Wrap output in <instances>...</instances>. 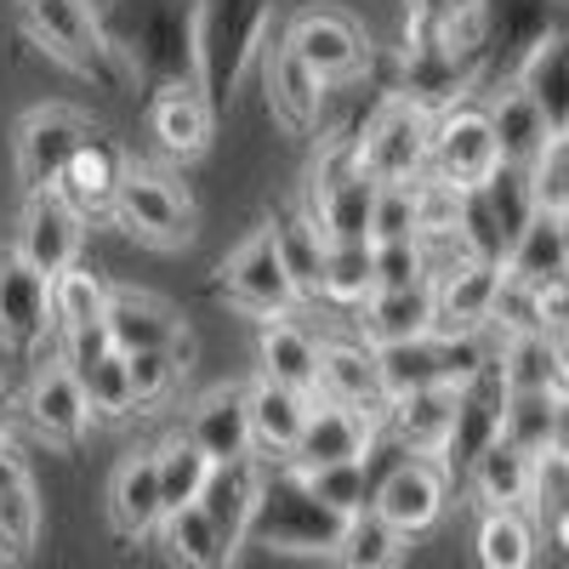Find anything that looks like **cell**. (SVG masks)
<instances>
[{"label":"cell","mask_w":569,"mask_h":569,"mask_svg":"<svg viewBox=\"0 0 569 569\" xmlns=\"http://www.w3.org/2000/svg\"><path fill=\"white\" fill-rule=\"evenodd\" d=\"M109 518L120 536H154L160 530V479H154V450L149 456H131L120 472H114V490H109Z\"/></svg>","instance_id":"30"},{"label":"cell","mask_w":569,"mask_h":569,"mask_svg":"<svg viewBox=\"0 0 569 569\" xmlns=\"http://www.w3.org/2000/svg\"><path fill=\"white\" fill-rule=\"evenodd\" d=\"M131 58L154 86H194L188 0H137L131 7Z\"/></svg>","instance_id":"3"},{"label":"cell","mask_w":569,"mask_h":569,"mask_svg":"<svg viewBox=\"0 0 569 569\" xmlns=\"http://www.w3.org/2000/svg\"><path fill=\"white\" fill-rule=\"evenodd\" d=\"M268 233H273V251H279V262H284V273L297 279V291L308 297H319V262H325V228L308 217V211H279L273 222H268Z\"/></svg>","instance_id":"36"},{"label":"cell","mask_w":569,"mask_h":569,"mask_svg":"<svg viewBox=\"0 0 569 569\" xmlns=\"http://www.w3.org/2000/svg\"><path fill=\"white\" fill-rule=\"evenodd\" d=\"M40 536V501H34V485H12L0 490V552L23 558Z\"/></svg>","instance_id":"53"},{"label":"cell","mask_w":569,"mask_h":569,"mask_svg":"<svg viewBox=\"0 0 569 569\" xmlns=\"http://www.w3.org/2000/svg\"><path fill=\"white\" fill-rule=\"evenodd\" d=\"M273 0H200L194 18V86L206 103H228V91L240 86L246 63L257 58L262 29H268Z\"/></svg>","instance_id":"1"},{"label":"cell","mask_w":569,"mask_h":569,"mask_svg":"<svg viewBox=\"0 0 569 569\" xmlns=\"http://www.w3.org/2000/svg\"><path fill=\"white\" fill-rule=\"evenodd\" d=\"M370 273H376V291H399V284L416 279H433L427 273V246L416 240H370Z\"/></svg>","instance_id":"50"},{"label":"cell","mask_w":569,"mask_h":569,"mask_svg":"<svg viewBox=\"0 0 569 569\" xmlns=\"http://www.w3.org/2000/svg\"><path fill=\"white\" fill-rule=\"evenodd\" d=\"M433 359H439V382L445 388H467L472 376H485L496 365L485 330H450V337H433Z\"/></svg>","instance_id":"48"},{"label":"cell","mask_w":569,"mask_h":569,"mask_svg":"<svg viewBox=\"0 0 569 569\" xmlns=\"http://www.w3.org/2000/svg\"><path fill=\"white\" fill-rule=\"evenodd\" d=\"M52 325V302H46V273L29 268L12 246L0 251V342L7 348H34Z\"/></svg>","instance_id":"16"},{"label":"cell","mask_w":569,"mask_h":569,"mask_svg":"<svg viewBox=\"0 0 569 569\" xmlns=\"http://www.w3.org/2000/svg\"><path fill=\"white\" fill-rule=\"evenodd\" d=\"M284 46L319 74V80H337V74H353L365 63V34L342 18V12H302L284 34Z\"/></svg>","instance_id":"18"},{"label":"cell","mask_w":569,"mask_h":569,"mask_svg":"<svg viewBox=\"0 0 569 569\" xmlns=\"http://www.w3.org/2000/svg\"><path fill=\"white\" fill-rule=\"evenodd\" d=\"M376 291L370 273V240H325V262H319V297L359 308Z\"/></svg>","instance_id":"38"},{"label":"cell","mask_w":569,"mask_h":569,"mask_svg":"<svg viewBox=\"0 0 569 569\" xmlns=\"http://www.w3.org/2000/svg\"><path fill=\"white\" fill-rule=\"evenodd\" d=\"M467 485H472V496H479L485 507H525V496H530V456L496 433L479 456L467 461Z\"/></svg>","instance_id":"32"},{"label":"cell","mask_w":569,"mask_h":569,"mask_svg":"<svg viewBox=\"0 0 569 569\" xmlns=\"http://www.w3.org/2000/svg\"><path fill=\"white\" fill-rule=\"evenodd\" d=\"M376 359V388L388 399H405L427 382H439V359H433V337H399V342H370Z\"/></svg>","instance_id":"34"},{"label":"cell","mask_w":569,"mask_h":569,"mask_svg":"<svg viewBox=\"0 0 569 569\" xmlns=\"http://www.w3.org/2000/svg\"><path fill=\"white\" fill-rule=\"evenodd\" d=\"M518 86H525L530 98L541 103V114L563 131V40L558 34H536L530 40V58H525Z\"/></svg>","instance_id":"44"},{"label":"cell","mask_w":569,"mask_h":569,"mask_svg":"<svg viewBox=\"0 0 569 569\" xmlns=\"http://www.w3.org/2000/svg\"><path fill=\"white\" fill-rule=\"evenodd\" d=\"M337 530H342V518L308 490V479H302L297 467L257 479V501H251V525H246V536H257L262 547H284V552H330Z\"/></svg>","instance_id":"2"},{"label":"cell","mask_w":569,"mask_h":569,"mask_svg":"<svg viewBox=\"0 0 569 569\" xmlns=\"http://www.w3.org/2000/svg\"><path fill=\"white\" fill-rule=\"evenodd\" d=\"M525 171H530V194L541 211H569V142H563V131H552L541 142V154Z\"/></svg>","instance_id":"52"},{"label":"cell","mask_w":569,"mask_h":569,"mask_svg":"<svg viewBox=\"0 0 569 569\" xmlns=\"http://www.w3.org/2000/svg\"><path fill=\"white\" fill-rule=\"evenodd\" d=\"M120 171H126L120 149H109L103 137H91V131H86V137H80V149H74L69 166H63V177H58V194H63L69 206H80V211H109Z\"/></svg>","instance_id":"29"},{"label":"cell","mask_w":569,"mask_h":569,"mask_svg":"<svg viewBox=\"0 0 569 569\" xmlns=\"http://www.w3.org/2000/svg\"><path fill=\"white\" fill-rule=\"evenodd\" d=\"M370 427H376L370 410H353V405H337V399H313L297 445L284 450V461H291L297 472L330 467V461H353V456H365V445H370Z\"/></svg>","instance_id":"12"},{"label":"cell","mask_w":569,"mask_h":569,"mask_svg":"<svg viewBox=\"0 0 569 569\" xmlns=\"http://www.w3.org/2000/svg\"><path fill=\"white\" fill-rule=\"evenodd\" d=\"M80 240H86V211L69 206L58 188H34L29 206H23V222H18V257L29 268H40L52 279L58 268H69L80 257Z\"/></svg>","instance_id":"8"},{"label":"cell","mask_w":569,"mask_h":569,"mask_svg":"<svg viewBox=\"0 0 569 569\" xmlns=\"http://www.w3.org/2000/svg\"><path fill=\"white\" fill-rule=\"evenodd\" d=\"M410 233H416V194H410V182H376L370 240H410Z\"/></svg>","instance_id":"54"},{"label":"cell","mask_w":569,"mask_h":569,"mask_svg":"<svg viewBox=\"0 0 569 569\" xmlns=\"http://www.w3.org/2000/svg\"><path fill=\"white\" fill-rule=\"evenodd\" d=\"M490 330L501 337H518V330H541V302H536V284H518V279H496V297H490Z\"/></svg>","instance_id":"55"},{"label":"cell","mask_w":569,"mask_h":569,"mask_svg":"<svg viewBox=\"0 0 569 569\" xmlns=\"http://www.w3.org/2000/svg\"><path fill=\"white\" fill-rule=\"evenodd\" d=\"M472 7H485V0H410V23L416 29H445L461 12H472Z\"/></svg>","instance_id":"56"},{"label":"cell","mask_w":569,"mask_h":569,"mask_svg":"<svg viewBox=\"0 0 569 569\" xmlns=\"http://www.w3.org/2000/svg\"><path fill=\"white\" fill-rule=\"evenodd\" d=\"M382 416H388V433H393L405 450L433 456V450H445L450 427H456V388L427 382V388H416V393H405V399H388Z\"/></svg>","instance_id":"20"},{"label":"cell","mask_w":569,"mask_h":569,"mask_svg":"<svg viewBox=\"0 0 569 569\" xmlns=\"http://www.w3.org/2000/svg\"><path fill=\"white\" fill-rule=\"evenodd\" d=\"M501 273L518 279V284H563L569 279V222L563 211H530V222L507 240L501 251Z\"/></svg>","instance_id":"14"},{"label":"cell","mask_w":569,"mask_h":569,"mask_svg":"<svg viewBox=\"0 0 569 569\" xmlns=\"http://www.w3.org/2000/svg\"><path fill=\"white\" fill-rule=\"evenodd\" d=\"M496 382L507 393H563V342L541 337V330H518V337H501L496 353Z\"/></svg>","instance_id":"24"},{"label":"cell","mask_w":569,"mask_h":569,"mask_svg":"<svg viewBox=\"0 0 569 569\" xmlns=\"http://www.w3.org/2000/svg\"><path fill=\"white\" fill-rule=\"evenodd\" d=\"M188 439H194L211 461L251 456V421H246V388H217L188 410Z\"/></svg>","instance_id":"25"},{"label":"cell","mask_w":569,"mask_h":569,"mask_svg":"<svg viewBox=\"0 0 569 569\" xmlns=\"http://www.w3.org/2000/svg\"><path fill=\"white\" fill-rule=\"evenodd\" d=\"M74 382H80V393H86V405H91V416H126L131 410V382H126V353H103V359H91V365H80V370H69Z\"/></svg>","instance_id":"46"},{"label":"cell","mask_w":569,"mask_h":569,"mask_svg":"<svg viewBox=\"0 0 569 569\" xmlns=\"http://www.w3.org/2000/svg\"><path fill=\"white\" fill-rule=\"evenodd\" d=\"M308 405H313V393H297V388L273 382V376H257V382L246 388L251 450H262V456H284V450L297 445V433H302Z\"/></svg>","instance_id":"21"},{"label":"cell","mask_w":569,"mask_h":569,"mask_svg":"<svg viewBox=\"0 0 569 569\" xmlns=\"http://www.w3.org/2000/svg\"><path fill=\"white\" fill-rule=\"evenodd\" d=\"M330 552H337L348 569H388V563H399L405 536L376 507H359V512L342 518V530H337V541H330Z\"/></svg>","instance_id":"35"},{"label":"cell","mask_w":569,"mask_h":569,"mask_svg":"<svg viewBox=\"0 0 569 569\" xmlns=\"http://www.w3.org/2000/svg\"><path fill=\"white\" fill-rule=\"evenodd\" d=\"M46 302H52V325H86V319H98L103 302H109V284L91 273V268H58L52 279H46Z\"/></svg>","instance_id":"43"},{"label":"cell","mask_w":569,"mask_h":569,"mask_svg":"<svg viewBox=\"0 0 569 569\" xmlns=\"http://www.w3.org/2000/svg\"><path fill=\"white\" fill-rule=\"evenodd\" d=\"M302 479H308V490H313L330 512H337V518H348V512L370 507V490H376L359 456H353V461H330V467H308Z\"/></svg>","instance_id":"45"},{"label":"cell","mask_w":569,"mask_h":569,"mask_svg":"<svg viewBox=\"0 0 569 569\" xmlns=\"http://www.w3.org/2000/svg\"><path fill=\"white\" fill-rule=\"evenodd\" d=\"M496 433L507 445H518L525 456L547 450V445H563V393H507L501 399V421H496Z\"/></svg>","instance_id":"33"},{"label":"cell","mask_w":569,"mask_h":569,"mask_svg":"<svg viewBox=\"0 0 569 569\" xmlns=\"http://www.w3.org/2000/svg\"><path fill=\"white\" fill-rule=\"evenodd\" d=\"M160 530H166L171 558L194 563V569H222V563L233 558V552L217 541V530H211V518L200 512V501H182V507H171V512L160 518Z\"/></svg>","instance_id":"41"},{"label":"cell","mask_w":569,"mask_h":569,"mask_svg":"<svg viewBox=\"0 0 569 569\" xmlns=\"http://www.w3.org/2000/svg\"><path fill=\"white\" fill-rule=\"evenodd\" d=\"M257 353H262V376H273V382L297 388V393H313V376H319V342L308 337L302 325H291L284 313L262 319Z\"/></svg>","instance_id":"31"},{"label":"cell","mask_w":569,"mask_h":569,"mask_svg":"<svg viewBox=\"0 0 569 569\" xmlns=\"http://www.w3.org/2000/svg\"><path fill=\"white\" fill-rule=\"evenodd\" d=\"M182 376V353L171 348H142L126 353V382H131V405H160Z\"/></svg>","instance_id":"51"},{"label":"cell","mask_w":569,"mask_h":569,"mask_svg":"<svg viewBox=\"0 0 569 569\" xmlns=\"http://www.w3.org/2000/svg\"><path fill=\"white\" fill-rule=\"evenodd\" d=\"M109 211L120 217V228H131L137 240H154V246H182L194 233V206L177 194V182L160 171H142V166L120 171Z\"/></svg>","instance_id":"4"},{"label":"cell","mask_w":569,"mask_h":569,"mask_svg":"<svg viewBox=\"0 0 569 569\" xmlns=\"http://www.w3.org/2000/svg\"><path fill=\"white\" fill-rule=\"evenodd\" d=\"M541 518H552V536L563 541V507H569V461L563 445H547L530 456V496H525Z\"/></svg>","instance_id":"47"},{"label":"cell","mask_w":569,"mask_h":569,"mask_svg":"<svg viewBox=\"0 0 569 569\" xmlns=\"http://www.w3.org/2000/svg\"><path fill=\"white\" fill-rule=\"evenodd\" d=\"M149 131L171 160H194L211 142V103L200 86H160L149 103Z\"/></svg>","instance_id":"22"},{"label":"cell","mask_w":569,"mask_h":569,"mask_svg":"<svg viewBox=\"0 0 569 569\" xmlns=\"http://www.w3.org/2000/svg\"><path fill=\"white\" fill-rule=\"evenodd\" d=\"M485 120H490V137H496V154H501V160H512V166H530V160L541 154V142L558 131V126L541 114V103L530 98L525 86L496 91V103L485 109Z\"/></svg>","instance_id":"23"},{"label":"cell","mask_w":569,"mask_h":569,"mask_svg":"<svg viewBox=\"0 0 569 569\" xmlns=\"http://www.w3.org/2000/svg\"><path fill=\"white\" fill-rule=\"evenodd\" d=\"M370 507L410 541V536L439 525V512H445V472L433 461H421V456H405L399 467H388L382 479H376Z\"/></svg>","instance_id":"10"},{"label":"cell","mask_w":569,"mask_h":569,"mask_svg":"<svg viewBox=\"0 0 569 569\" xmlns=\"http://www.w3.org/2000/svg\"><path fill=\"white\" fill-rule=\"evenodd\" d=\"M23 410H29V421H34V433L52 439V445H80L86 427H91V405H86L80 382L69 376V365L40 370L34 382H29Z\"/></svg>","instance_id":"19"},{"label":"cell","mask_w":569,"mask_h":569,"mask_svg":"<svg viewBox=\"0 0 569 569\" xmlns=\"http://www.w3.org/2000/svg\"><path fill=\"white\" fill-rule=\"evenodd\" d=\"M370 200H376V177L348 171L337 182H319L302 211L325 228V240H370Z\"/></svg>","instance_id":"26"},{"label":"cell","mask_w":569,"mask_h":569,"mask_svg":"<svg viewBox=\"0 0 569 569\" xmlns=\"http://www.w3.org/2000/svg\"><path fill=\"white\" fill-rule=\"evenodd\" d=\"M501 262L485 257H456L433 273V330L427 337H450V330H490V297H496Z\"/></svg>","instance_id":"11"},{"label":"cell","mask_w":569,"mask_h":569,"mask_svg":"<svg viewBox=\"0 0 569 569\" xmlns=\"http://www.w3.org/2000/svg\"><path fill=\"white\" fill-rule=\"evenodd\" d=\"M206 467L211 456L188 439V433H171L160 450H154V479H160V507H182V501H194L200 485H206Z\"/></svg>","instance_id":"40"},{"label":"cell","mask_w":569,"mask_h":569,"mask_svg":"<svg viewBox=\"0 0 569 569\" xmlns=\"http://www.w3.org/2000/svg\"><path fill=\"white\" fill-rule=\"evenodd\" d=\"M319 399H337L353 410H376L382 405V388H376V359L365 342H325L319 348V376H313Z\"/></svg>","instance_id":"28"},{"label":"cell","mask_w":569,"mask_h":569,"mask_svg":"<svg viewBox=\"0 0 569 569\" xmlns=\"http://www.w3.org/2000/svg\"><path fill=\"white\" fill-rule=\"evenodd\" d=\"M496 137H490V120L485 109H445L433 126H427V171L456 182V188H472L496 171Z\"/></svg>","instance_id":"7"},{"label":"cell","mask_w":569,"mask_h":569,"mask_svg":"<svg viewBox=\"0 0 569 569\" xmlns=\"http://www.w3.org/2000/svg\"><path fill=\"white\" fill-rule=\"evenodd\" d=\"M410 194H416V233L421 240H445V233H456V211H461V188L421 171L410 177Z\"/></svg>","instance_id":"49"},{"label":"cell","mask_w":569,"mask_h":569,"mask_svg":"<svg viewBox=\"0 0 569 569\" xmlns=\"http://www.w3.org/2000/svg\"><path fill=\"white\" fill-rule=\"evenodd\" d=\"M365 337L370 342H399V337H427L433 330V279L399 284V291H370L365 302Z\"/></svg>","instance_id":"27"},{"label":"cell","mask_w":569,"mask_h":569,"mask_svg":"<svg viewBox=\"0 0 569 569\" xmlns=\"http://www.w3.org/2000/svg\"><path fill=\"white\" fill-rule=\"evenodd\" d=\"M222 291H228V302H233V308H246V313H257V319L291 313V308H297V297H302V291H297V279L284 273V262H279L273 233H268V228L228 257V268H222Z\"/></svg>","instance_id":"9"},{"label":"cell","mask_w":569,"mask_h":569,"mask_svg":"<svg viewBox=\"0 0 569 569\" xmlns=\"http://www.w3.org/2000/svg\"><path fill=\"white\" fill-rule=\"evenodd\" d=\"M103 330L114 353H142V348H171L188 359V337H182V319L160 302V297H142V291H109L103 302Z\"/></svg>","instance_id":"15"},{"label":"cell","mask_w":569,"mask_h":569,"mask_svg":"<svg viewBox=\"0 0 569 569\" xmlns=\"http://www.w3.org/2000/svg\"><path fill=\"white\" fill-rule=\"evenodd\" d=\"M12 485H29V467H23L7 445H0V490H12Z\"/></svg>","instance_id":"57"},{"label":"cell","mask_w":569,"mask_h":569,"mask_svg":"<svg viewBox=\"0 0 569 569\" xmlns=\"http://www.w3.org/2000/svg\"><path fill=\"white\" fill-rule=\"evenodd\" d=\"M23 29H29L58 63L109 80V40H103V29H98L91 0H23Z\"/></svg>","instance_id":"5"},{"label":"cell","mask_w":569,"mask_h":569,"mask_svg":"<svg viewBox=\"0 0 569 569\" xmlns=\"http://www.w3.org/2000/svg\"><path fill=\"white\" fill-rule=\"evenodd\" d=\"M472 188H479V200H485L490 222L501 228V240H512V233L530 222V211H536L530 171H525V166H512V160H496V171H490L485 182H472Z\"/></svg>","instance_id":"42"},{"label":"cell","mask_w":569,"mask_h":569,"mask_svg":"<svg viewBox=\"0 0 569 569\" xmlns=\"http://www.w3.org/2000/svg\"><path fill=\"white\" fill-rule=\"evenodd\" d=\"M7 433H12V416H7V405H0V445H7Z\"/></svg>","instance_id":"58"},{"label":"cell","mask_w":569,"mask_h":569,"mask_svg":"<svg viewBox=\"0 0 569 569\" xmlns=\"http://www.w3.org/2000/svg\"><path fill=\"white\" fill-rule=\"evenodd\" d=\"M427 109L416 98H393L359 137V166L376 182H410L427 171Z\"/></svg>","instance_id":"6"},{"label":"cell","mask_w":569,"mask_h":569,"mask_svg":"<svg viewBox=\"0 0 569 569\" xmlns=\"http://www.w3.org/2000/svg\"><path fill=\"white\" fill-rule=\"evenodd\" d=\"M257 461L251 456H228V461H211L206 467V485H200V512L211 518L217 541L233 552L246 541V525H251V501H257Z\"/></svg>","instance_id":"17"},{"label":"cell","mask_w":569,"mask_h":569,"mask_svg":"<svg viewBox=\"0 0 569 569\" xmlns=\"http://www.w3.org/2000/svg\"><path fill=\"white\" fill-rule=\"evenodd\" d=\"M268 98L291 126H313L319 103H325V80L291 52V46H279V52L268 58Z\"/></svg>","instance_id":"37"},{"label":"cell","mask_w":569,"mask_h":569,"mask_svg":"<svg viewBox=\"0 0 569 569\" xmlns=\"http://www.w3.org/2000/svg\"><path fill=\"white\" fill-rule=\"evenodd\" d=\"M479 563L485 569H525L536 558V530L525 525V512L518 507H485L479 518Z\"/></svg>","instance_id":"39"},{"label":"cell","mask_w":569,"mask_h":569,"mask_svg":"<svg viewBox=\"0 0 569 569\" xmlns=\"http://www.w3.org/2000/svg\"><path fill=\"white\" fill-rule=\"evenodd\" d=\"M80 137H86V120L69 109H34L18 126V177L29 194L34 188H58L69 154L80 149Z\"/></svg>","instance_id":"13"}]
</instances>
